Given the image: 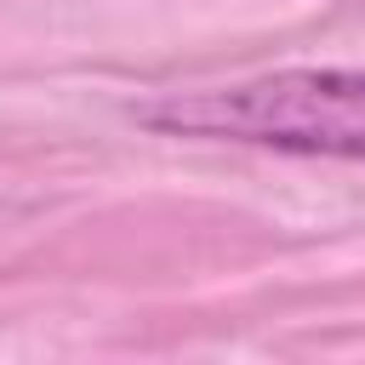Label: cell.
I'll use <instances>...</instances> for the list:
<instances>
[{"instance_id":"obj_1","label":"cell","mask_w":365,"mask_h":365,"mask_svg":"<svg viewBox=\"0 0 365 365\" xmlns=\"http://www.w3.org/2000/svg\"><path fill=\"white\" fill-rule=\"evenodd\" d=\"M165 137L251 143L279 154L365 160V68H285L245 86L177 91L137 114Z\"/></svg>"}]
</instances>
